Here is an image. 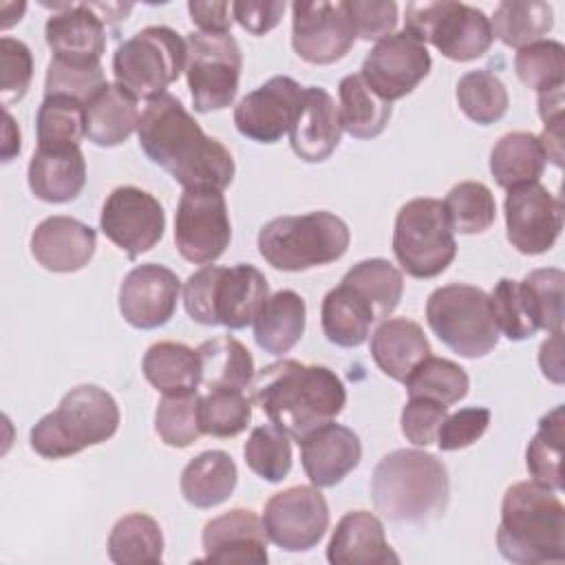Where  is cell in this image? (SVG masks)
I'll list each match as a JSON object with an SVG mask.
<instances>
[{"instance_id":"cell-1","label":"cell","mask_w":565,"mask_h":565,"mask_svg":"<svg viewBox=\"0 0 565 565\" xmlns=\"http://www.w3.org/2000/svg\"><path fill=\"white\" fill-rule=\"evenodd\" d=\"M143 154L185 190L223 192L236 172L232 152L205 135L183 104L163 93L148 102L137 128Z\"/></svg>"},{"instance_id":"cell-2","label":"cell","mask_w":565,"mask_h":565,"mask_svg":"<svg viewBox=\"0 0 565 565\" xmlns=\"http://www.w3.org/2000/svg\"><path fill=\"white\" fill-rule=\"evenodd\" d=\"M249 388L252 402L294 439L333 422L347 404V388L335 371L298 360L263 366Z\"/></svg>"},{"instance_id":"cell-3","label":"cell","mask_w":565,"mask_h":565,"mask_svg":"<svg viewBox=\"0 0 565 565\" xmlns=\"http://www.w3.org/2000/svg\"><path fill=\"white\" fill-rule=\"evenodd\" d=\"M448 497V470L426 450L397 448L377 461L371 477L373 505L393 523H428L444 514Z\"/></svg>"},{"instance_id":"cell-4","label":"cell","mask_w":565,"mask_h":565,"mask_svg":"<svg viewBox=\"0 0 565 565\" xmlns=\"http://www.w3.org/2000/svg\"><path fill=\"white\" fill-rule=\"evenodd\" d=\"M499 554L519 565L565 561V505L536 481L512 483L501 501Z\"/></svg>"},{"instance_id":"cell-5","label":"cell","mask_w":565,"mask_h":565,"mask_svg":"<svg viewBox=\"0 0 565 565\" xmlns=\"http://www.w3.org/2000/svg\"><path fill=\"white\" fill-rule=\"evenodd\" d=\"M115 397L95 386L71 388L55 411L35 422L29 433L31 448L44 459H64L110 439L119 428Z\"/></svg>"},{"instance_id":"cell-6","label":"cell","mask_w":565,"mask_h":565,"mask_svg":"<svg viewBox=\"0 0 565 565\" xmlns=\"http://www.w3.org/2000/svg\"><path fill=\"white\" fill-rule=\"evenodd\" d=\"M269 298V282L260 269L247 263L234 267L205 265L183 285L188 316L205 327L223 324L245 329Z\"/></svg>"},{"instance_id":"cell-7","label":"cell","mask_w":565,"mask_h":565,"mask_svg":"<svg viewBox=\"0 0 565 565\" xmlns=\"http://www.w3.org/2000/svg\"><path fill=\"white\" fill-rule=\"evenodd\" d=\"M347 223L327 212L276 216L258 232L260 256L280 271H305L342 258L349 249Z\"/></svg>"},{"instance_id":"cell-8","label":"cell","mask_w":565,"mask_h":565,"mask_svg":"<svg viewBox=\"0 0 565 565\" xmlns=\"http://www.w3.org/2000/svg\"><path fill=\"white\" fill-rule=\"evenodd\" d=\"M426 322L450 351L468 360L488 355L499 342L490 296L475 285L437 287L426 300Z\"/></svg>"},{"instance_id":"cell-9","label":"cell","mask_w":565,"mask_h":565,"mask_svg":"<svg viewBox=\"0 0 565 565\" xmlns=\"http://www.w3.org/2000/svg\"><path fill=\"white\" fill-rule=\"evenodd\" d=\"M188 44L170 26L154 24L124 40L113 55L115 82L137 99H154L185 71Z\"/></svg>"},{"instance_id":"cell-10","label":"cell","mask_w":565,"mask_h":565,"mask_svg":"<svg viewBox=\"0 0 565 565\" xmlns=\"http://www.w3.org/2000/svg\"><path fill=\"white\" fill-rule=\"evenodd\" d=\"M393 254L413 278H435L455 260L457 243L444 203L419 196L404 203L395 216Z\"/></svg>"},{"instance_id":"cell-11","label":"cell","mask_w":565,"mask_h":565,"mask_svg":"<svg viewBox=\"0 0 565 565\" xmlns=\"http://www.w3.org/2000/svg\"><path fill=\"white\" fill-rule=\"evenodd\" d=\"M404 31L419 42H430L452 62H470L492 46L490 18L463 2H408Z\"/></svg>"},{"instance_id":"cell-12","label":"cell","mask_w":565,"mask_h":565,"mask_svg":"<svg viewBox=\"0 0 565 565\" xmlns=\"http://www.w3.org/2000/svg\"><path fill=\"white\" fill-rule=\"evenodd\" d=\"M185 79L196 113L227 108L236 93L243 55L232 33L194 31L185 40Z\"/></svg>"},{"instance_id":"cell-13","label":"cell","mask_w":565,"mask_h":565,"mask_svg":"<svg viewBox=\"0 0 565 565\" xmlns=\"http://www.w3.org/2000/svg\"><path fill=\"white\" fill-rule=\"evenodd\" d=\"M232 241L227 203L218 190H185L174 214V243L179 254L207 265L223 256Z\"/></svg>"},{"instance_id":"cell-14","label":"cell","mask_w":565,"mask_h":565,"mask_svg":"<svg viewBox=\"0 0 565 565\" xmlns=\"http://www.w3.org/2000/svg\"><path fill=\"white\" fill-rule=\"evenodd\" d=\"M267 539L285 552H307L329 527V505L320 488L294 486L267 499L263 510Z\"/></svg>"},{"instance_id":"cell-15","label":"cell","mask_w":565,"mask_h":565,"mask_svg":"<svg viewBox=\"0 0 565 565\" xmlns=\"http://www.w3.org/2000/svg\"><path fill=\"white\" fill-rule=\"evenodd\" d=\"M291 18V46L309 64H333L355 44L358 33L347 2H294Z\"/></svg>"},{"instance_id":"cell-16","label":"cell","mask_w":565,"mask_h":565,"mask_svg":"<svg viewBox=\"0 0 565 565\" xmlns=\"http://www.w3.org/2000/svg\"><path fill=\"white\" fill-rule=\"evenodd\" d=\"M433 60L424 42L408 31L382 38L364 57L360 77L384 102H395L415 90L430 73Z\"/></svg>"},{"instance_id":"cell-17","label":"cell","mask_w":565,"mask_h":565,"mask_svg":"<svg viewBox=\"0 0 565 565\" xmlns=\"http://www.w3.org/2000/svg\"><path fill=\"white\" fill-rule=\"evenodd\" d=\"M99 230L135 260L161 241L166 214L150 192L135 185H119L104 201Z\"/></svg>"},{"instance_id":"cell-18","label":"cell","mask_w":565,"mask_h":565,"mask_svg":"<svg viewBox=\"0 0 565 565\" xmlns=\"http://www.w3.org/2000/svg\"><path fill=\"white\" fill-rule=\"evenodd\" d=\"M503 212L508 241L521 254H545L561 236L563 205L539 181L508 190Z\"/></svg>"},{"instance_id":"cell-19","label":"cell","mask_w":565,"mask_h":565,"mask_svg":"<svg viewBox=\"0 0 565 565\" xmlns=\"http://www.w3.org/2000/svg\"><path fill=\"white\" fill-rule=\"evenodd\" d=\"M300 97L302 86L296 79L276 75L238 102L234 108V126L243 137L256 143H276L289 132Z\"/></svg>"},{"instance_id":"cell-20","label":"cell","mask_w":565,"mask_h":565,"mask_svg":"<svg viewBox=\"0 0 565 565\" xmlns=\"http://www.w3.org/2000/svg\"><path fill=\"white\" fill-rule=\"evenodd\" d=\"M179 276L157 263L132 267L119 287V311L135 329L163 327L177 311Z\"/></svg>"},{"instance_id":"cell-21","label":"cell","mask_w":565,"mask_h":565,"mask_svg":"<svg viewBox=\"0 0 565 565\" xmlns=\"http://www.w3.org/2000/svg\"><path fill=\"white\" fill-rule=\"evenodd\" d=\"M44 24L53 57L77 66H97L106 51V22L88 2L60 4Z\"/></svg>"},{"instance_id":"cell-22","label":"cell","mask_w":565,"mask_h":565,"mask_svg":"<svg viewBox=\"0 0 565 565\" xmlns=\"http://www.w3.org/2000/svg\"><path fill=\"white\" fill-rule=\"evenodd\" d=\"M298 444L305 475L316 488L340 483L362 459L360 437L351 428L333 422L309 430Z\"/></svg>"},{"instance_id":"cell-23","label":"cell","mask_w":565,"mask_h":565,"mask_svg":"<svg viewBox=\"0 0 565 565\" xmlns=\"http://www.w3.org/2000/svg\"><path fill=\"white\" fill-rule=\"evenodd\" d=\"M203 561L210 563H254L265 565L267 556V532L263 519L252 510L234 508L205 523L203 534Z\"/></svg>"},{"instance_id":"cell-24","label":"cell","mask_w":565,"mask_h":565,"mask_svg":"<svg viewBox=\"0 0 565 565\" xmlns=\"http://www.w3.org/2000/svg\"><path fill=\"white\" fill-rule=\"evenodd\" d=\"M342 137L340 110L322 86L302 88L300 106L289 128L291 150L307 163L331 157Z\"/></svg>"},{"instance_id":"cell-25","label":"cell","mask_w":565,"mask_h":565,"mask_svg":"<svg viewBox=\"0 0 565 565\" xmlns=\"http://www.w3.org/2000/svg\"><path fill=\"white\" fill-rule=\"evenodd\" d=\"M97 234L73 216H49L31 234V254L49 271L71 274L86 267L95 254Z\"/></svg>"},{"instance_id":"cell-26","label":"cell","mask_w":565,"mask_h":565,"mask_svg":"<svg viewBox=\"0 0 565 565\" xmlns=\"http://www.w3.org/2000/svg\"><path fill=\"white\" fill-rule=\"evenodd\" d=\"M331 565H388L399 563V556L386 541L382 521L366 510L347 512L327 545Z\"/></svg>"},{"instance_id":"cell-27","label":"cell","mask_w":565,"mask_h":565,"mask_svg":"<svg viewBox=\"0 0 565 565\" xmlns=\"http://www.w3.org/2000/svg\"><path fill=\"white\" fill-rule=\"evenodd\" d=\"M29 188L46 203H68L86 185V159L79 146L35 148L29 161Z\"/></svg>"},{"instance_id":"cell-28","label":"cell","mask_w":565,"mask_h":565,"mask_svg":"<svg viewBox=\"0 0 565 565\" xmlns=\"http://www.w3.org/2000/svg\"><path fill=\"white\" fill-rule=\"evenodd\" d=\"M430 355L424 329L408 318H386L371 335V358L377 369L395 382H404L411 371Z\"/></svg>"},{"instance_id":"cell-29","label":"cell","mask_w":565,"mask_h":565,"mask_svg":"<svg viewBox=\"0 0 565 565\" xmlns=\"http://www.w3.org/2000/svg\"><path fill=\"white\" fill-rule=\"evenodd\" d=\"M86 137L102 148L124 143L139 128L137 97L117 82H106L86 104Z\"/></svg>"},{"instance_id":"cell-30","label":"cell","mask_w":565,"mask_h":565,"mask_svg":"<svg viewBox=\"0 0 565 565\" xmlns=\"http://www.w3.org/2000/svg\"><path fill=\"white\" fill-rule=\"evenodd\" d=\"M307 307L300 294L294 289H280L271 294L254 318V340L271 355L289 353L305 333Z\"/></svg>"},{"instance_id":"cell-31","label":"cell","mask_w":565,"mask_h":565,"mask_svg":"<svg viewBox=\"0 0 565 565\" xmlns=\"http://www.w3.org/2000/svg\"><path fill=\"white\" fill-rule=\"evenodd\" d=\"M236 481L238 470L234 459L225 450H205L188 461L179 488L190 505L207 510L227 501Z\"/></svg>"},{"instance_id":"cell-32","label":"cell","mask_w":565,"mask_h":565,"mask_svg":"<svg viewBox=\"0 0 565 565\" xmlns=\"http://www.w3.org/2000/svg\"><path fill=\"white\" fill-rule=\"evenodd\" d=\"M320 322L331 344L353 349L366 342L371 327L373 322H377V318L371 305L358 291L340 282L322 298Z\"/></svg>"},{"instance_id":"cell-33","label":"cell","mask_w":565,"mask_h":565,"mask_svg":"<svg viewBox=\"0 0 565 565\" xmlns=\"http://www.w3.org/2000/svg\"><path fill=\"white\" fill-rule=\"evenodd\" d=\"M146 380L163 395L194 393L201 386V362L196 349L183 342H154L141 360Z\"/></svg>"},{"instance_id":"cell-34","label":"cell","mask_w":565,"mask_h":565,"mask_svg":"<svg viewBox=\"0 0 565 565\" xmlns=\"http://www.w3.org/2000/svg\"><path fill=\"white\" fill-rule=\"evenodd\" d=\"M545 152L536 135L514 130L503 135L490 150V174L497 185L512 190L536 183L545 168Z\"/></svg>"},{"instance_id":"cell-35","label":"cell","mask_w":565,"mask_h":565,"mask_svg":"<svg viewBox=\"0 0 565 565\" xmlns=\"http://www.w3.org/2000/svg\"><path fill=\"white\" fill-rule=\"evenodd\" d=\"M196 353L201 362V386H205L207 391L249 388L256 369L249 349L241 340L232 335H218L201 342Z\"/></svg>"},{"instance_id":"cell-36","label":"cell","mask_w":565,"mask_h":565,"mask_svg":"<svg viewBox=\"0 0 565 565\" xmlns=\"http://www.w3.org/2000/svg\"><path fill=\"white\" fill-rule=\"evenodd\" d=\"M108 558L117 565H154L163 561L159 523L143 512L121 516L108 534Z\"/></svg>"},{"instance_id":"cell-37","label":"cell","mask_w":565,"mask_h":565,"mask_svg":"<svg viewBox=\"0 0 565 565\" xmlns=\"http://www.w3.org/2000/svg\"><path fill=\"white\" fill-rule=\"evenodd\" d=\"M340 95V121L342 130H347L355 139H373L377 137L388 119H391V104L377 97L366 82L358 75H347L340 79L338 86Z\"/></svg>"},{"instance_id":"cell-38","label":"cell","mask_w":565,"mask_h":565,"mask_svg":"<svg viewBox=\"0 0 565 565\" xmlns=\"http://www.w3.org/2000/svg\"><path fill=\"white\" fill-rule=\"evenodd\" d=\"M490 26L505 46L523 49L552 31L554 11L541 0H505L494 9Z\"/></svg>"},{"instance_id":"cell-39","label":"cell","mask_w":565,"mask_h":565,"mask_svg":"<svg viewBox=\"0 0 565 565\" xmlns=\"http://www.w3.org/2000/svg\"><path fill=\"white\" fill-rule=\"evenodd\" d=\"M563 439H565V417L563 404L554 406L539 419V428L527 444L525 466L532 475V481L561 492L563 490Z\"/></svg>"},{"instance_id":"cell-40","label":"cell","mask_w":565,"mask_h":565,"mask_svg":"<svg viewBox=\"0 0 565 565\" xmlns=\"http://www.w3.org/2000/svg\"><path fill=\"white\" fill-rule=\"evenodd\" d=\"M358 291L373 309L377 320H386L402 300V271L384 258H366L353 265L340 280Z\"/></svg>"},{"instance_id":"cell-41","label":"cell","mask_w":565,"mask_h":565,"mask_svg":"<svg viewBox=\"0 0 565 565\" xmlns=\"http://www.w3.org/2000/svg\"><path fill=\"white\" fill-rule=\"evenodd\" d=\"M38 148H73L86 137V108L66 95H49L35 115Z\"/></svg>"},{"instance_id":"cell-42","label":"cell","mask_w":565,"mask_h":565,"mask_svg":"<svg viewBox=\"0 0 565 565\" xmlns=\"http://www.w3.org/2000/svg\"><path fill=\"white\" fill-rule=\"evenodd\" d=\"M408 397H424L450 406L468 395L470 377L452 360L428 355L404 380Z\"/></svg>"},{"instance_id":"cell-43","label":"cell","mask_w":565,"mask_h":565,"mask_svg":"<svg viewBox=\"0 0 565 565\" xmlns=\"http://www.w3.org/2000/svg\"><path fill=\"white\" fill-rule=\"evenodd\" d=\"M457 104L470 121L490 126L508 113L510 97L505 84L494 73L488 68H477L459 77Z\"/></svg>"},{"instance_id":"cell-44","label":"cell","mask_w":565,"mask_h":565,"mask_svg":"<svg viewBox=\"0 0 565 565\" xmlns=\"http://www.w3.org/2000/svg\"><path fill=\"white\" fill-rule=\"evenodd\" d=\"M444 210L452 232L481 234L494 223L497 201L481 181H461L448 190Z\"/></svg>"},{"instance_id":"cell-45","label":"cell","mask_w":565,"mask_h":565,"mask_svg":"<svg viewBox=\"0 0 565 565\" xmlns=\"http://www.w3.org/2000/svg\"><path fill=\"white\" fill-rule=\"evenodd\" d=\"M247 468L269 483L282 481L291 470L289 433L276 424L256 426L243 446Z\"/></svg>"},{"instance_id":"cell-46","label":"cell","mask_w":565,"mask_h":565,"mask_svg":"<svg viewBox=\"0 0 565 565\" xmlns=\"http://www.w3.org/2000/svg\"><path fill=\"white\" fill-rule=\"evenodd\" d=\"M252 419V399L236 388H212L199 397L203 435L236 437Z\"/></svg>"},{"instance_id":"cell-47","label":"cell","mask_w":565,"mask_h":565,"mask_svg":"<svg viewBox=\"0 0 565 565\" xmlns=\"http://www.w3.org/2000/svg\"><path fill=\"white\" fill-rule=\"evenodd\" d=\"M563 282L565 274L558 267L534 269L519 280L536 327L550 333L563 331Z\"/></svg>"},{"instance_id":"cell-48","label":"cell","mask_w":565,"mask_h":565,"mask_svg":"<svg viewBox=\"0 0 565 565\" xmlns=\"http://www.w3.org/2000/svg\"><path fill=\"white\" fill-rule=\"evenodd\" d=\"M514 71L519 79L536 93L565 86V49L556 40L527 44L514 55Z\"/></svg>"},{"instance_id":"cell-49","label":"cell","mask_w":565,"mask_h":565,"mask_svg":"<svg viewBox=\"0 0 565 565\" xmlns=\"http://www.w3.org/2000/svg\"><path fill=\"white\" fill-rule=\"evenodd\" d=\"M199 393L163 395L154 413V430L163 444L185 448L194 444L203 430L199 422Z\"/></svg>"},{"instance_id":"cell-50","label":"cell","mask_w":565,"mask_h":565,"mask_svg":"<svg viewBox=\"0 0 565 565\" xmlns=\"http://www.w3.org/2000/svg\"><path fill=\"white\" fill-rule=\"evenodd\" d=\"M490 296V309L494 324L499 333H503L508 340H525L532 338L539 327L530 313V307L525 302V296L519 287V280L501 278Z\"/></svg>"},{"instance_id":"cell-51","label":"cell","mask_w":565,"mask_h":565,"mask_svg":"<svg viewBox=\"0 0 565 565\" xmlns=\"http://www.w3.org/2000/svg\"><path fill=\"white\" fill-rule=\"evenodd\" d=\"M106 84L102 64L97 66H77L60 60H51L44 77V97L66 95L86 104L102 86Z\"/></svg>"},{"instance_id":"cell-52","label":"cell","mask_w":565,"mask_h":565,"mask_svg":"<svg viewBox=\"0 0 565 565\" xmlns=\"http://www.w3.org/2000/svg\"><path fill=\"white\" fill-rule=\"evenodd\" d=\"M0 97L9 106L20 102L33 77V55L31 49L15 38H0Z\"/></svg>"},{"instance_id":"cell-53","label":"cell","mask_w":565,"mask_h":565,"mask_svg":"<svg viewBox=\"0 0 565 565\" xmlns=\"http://www.w3.org/2000/svg\"><path fill=\"white\" fill-rule=\"evenodd\" d=\"M446 408L444 404H437L433 399L424 397H408V402L402 408V435L413 444V446H430L437 441V433L441 422L446 419Z\"/></svg>"},{"instance_id":"cell-54","label":"cell","mask_w":565,"mask_h":565,"mask_svg":"<svg viewBox=\"0 0 565 565\" xmlns=\"http://www.w3.org/2000/svg\"><path fill=\"white\" fill-rule=\"evenodd\" d=\"M490 424V411L483 406H468L459 408L452 415H446V419L439 426L437 433V446L439 450H459L472 446L477 439L483 437Z\"/></svg>"},{"instance_id":"cell-55","label":"cell","mask_w":565,"mask_h":565,"mask_svg":"<svg viewBox=\"0 0 565 565\" xmlns=\"http://www.w3.org/2000/svg\"><path fill=\"white\" fill-rule=\"evenodd\" d=\"M355 33L371 42L391 35L397 24V4L393 0H344Z\"/></svg>"},{"instance_id":"cell-56","label":"cell","mask_w":565,"mask_h":565,"mask_svg":"<svg viewBox=\"0 0 565 565\" xmlns=\"http://www.w3.org/2000/svg\"><path fill=\"white\" fill-rule=\"evenodd\" d=\"M285 9L287 4L280 0H274V2L236 0L232 2V18L252 35H265L280 22Z\"/></svg>"},{"instance_id":"cell-57","label":"cell","mask_w":565,"mask_h":565,"mask_svg":"<svg viewBox=\"0 0 565 565\" xmlns=\"http://www.w3.org/2000/svg\"><path fill=\"white\" fill-rule=\"evenodd\" d=\"M190 20L205 33H230L232 4L230 2H188Z\"/></svg>"},{"instance_id":"cell-58","label":"cell","mask_w":565,"mask_h":565,"mask_svg":"<svg viewBox=\"0 0 565 565\" xmlns=\"http://www.w3.org/2000/svg\"><path fill=\"white\" fill-rule=\"evenodd\" d=\"M563 331H554L539 349V366L543 375L556 384L563 382Z\"/></svg>"},{"instance_id":"cell-59","label":"cell","mask_w":565,"mask_h":565,"mask_svg":"<svg viewBox=\"0 0 565 565\" xmlns=\"http://www.w3.org/2000/svg\"><path fill=\"white\" fill-rule=\"evenodd\" d=\"M545 159H550L556 168L563 166V117L545 124L543 135L539 137Z\"/></svg>"},{"instance_id":"cell-60","label":"cell","mask_w":565,"mask_h":565,"mask_svg":"<svg viewBox=\"0 0 565 565\" xmlns=\"http://www.w3.org/2000/svg\"><path fill=\"white\" fill-rule=\"evenodd\" d=\"M539 115L543 124H550L558 117H563V86L539 93Z\"/></svg>"},{"instance_id":"cell-61","label":"cell","mask_w":565,"mask_h":565,"mask_svg":"<svg viewBox=\"0 0 565 565\" xmlns=\"http://www.w3.org/2000/svg\"><path fill=\"white\" fill-rule=\"evenodd\" d=\"M20 128L13 121V117L9 115V110H4V130H2V161H11L15 154H20Z\"/></svg>"},{"instance_id":"cell-62","label":"cell","mask_w":565,"mask_h":565,"mask_svg":"<svg viewBox=\"0 0 565 565\" xmlns=\"http://www.w3.org/2000/svg\"><path fill=\"white\" fill-rule=\"evenodd\" d=\"M95 13L108 24V22H119L126 18V13L132 9V4H110V2H88Z\"/></svg>"},{"instance_id":"cell-63","label":"cell","mask_w":565,"mask_h":565,"mask_svg":"<svg viewBox=\"0 0 565 565\" xmlns=\"http://www.w3.org/2000/svg\"><path fill=\"white\" fill-rule=\"evenodd\" d=\"M26 4L24 2H0V26L9 29L11 24L20 22Z\"/></svg>"}]
</instances>
